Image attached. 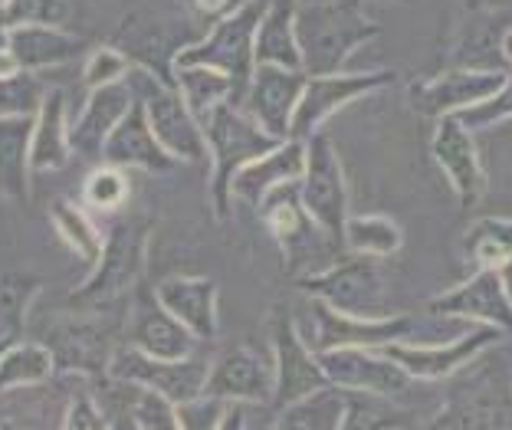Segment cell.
Listing matches in <instances>:
<instances>
[{"mask_svg":"<svg viewBox=\"0 0 512 430\" xmlns=\"http://www.w3.org/2000/svg\"><path fill=\"white\" fill-rule=\"evenodd\" d=\"M302 171H306V142H296V138H286L279 142L273 151H266L263 158L250 161L237 178H234V201H243L250 207H260V201L279 184L299 181Z\"/></svg>","mask_w":512,"mask_h":430,"instance_id":"25","label":"cell"},{"mask_svg":"<svg viewBox=\"0 0 512 430\" xmlns=\"http://www.w3.org/2000/svg\"><path fill=\"white\" fill-rule=\"evenodd\" d=\"M63 430H112V424L96 394L79 391L73 394V401H69V408L63 414Z\"/></svg>","mask_w":512,"mask_h":430,"instance_id":"43","label":"cell"},{"mask_svg":"<svg viewBox=\"0 0 512 430\" xmlns=\"http://www.w3.org/2000/svg\"><path fill=\"white\" fill-rule=\"evenodd\" d=\"M499 335L503 332L493 329V325L473 322V329L460 332L453 342H391L378 348V352L394 358L414 381H440L476 362L486 348L499 342Z\"/></svg>","mask_w":512,"mask_h":430,"instance_id":"11","label":"cell"},{"mask_svg":"<svg viewBox=\"0 0 512 430\" xmlns=\"http://www.w3.org/2000/svg\"><path fill=\"white\" fill-rule=\"evenodd\" d=\"M503 53L512 60V33H506V40H503Z\"/></svg>","mask_w":512,"mask_h":430,"instance_id":"49","label":"cell"},{"mask_svg":"<svg viewBox=\"0 0 512 430\" xmlns=\"http://www.w3.org/2000/svg\"><path fill=\"white\" fill-rule=\"evenodd\" d=\"M43 345L50 348L56 371L66 375H86L102 378L109 375V365L115 358V325L109 319H99L96 312H79L53 322L43 335Z\"/></svg>","mask_w":512,"mask_h":430,"instance_id":"9","label":"cell"},{"mask_svg":"<svg viewBox=\"0 0 512 430\" xmlns=\"http://www.w3.org/2000/svg\"><path fill=\"white\" fill-rule=\"evenodd\" d=\"M128 201V178L122 168L102 165L86 178L83 184V204L96 214H115Z\"/></svg>","mask_w":512,"mask_h":430,"instance_id":"39","label":"cell"},{"mask_svg":"<svg viewBox=\"0 0 512 430\" xmlns=\"http://www.w3.org/2000/svg\"><path fill=\"white\" fill-rule=\"evenodd\" d=\"M339 430H417V417L398 408L384 394L345 391V414Z\"/></svg>","mask_w":512,"mask_h":430,"instance_id":"30","label":"cell"},{"mask_svg":"<svg viewBox=\"0 0 512 430\" xmlns=\"http://www.w3.org/2000/svg\"><path fill=\"white\" fill-rule=\"evenodd\" d=\"M165 306L197 342L217 339V283L207 276H168L155 289Z\"/></svg>","mask_w":512,"mask_h":430,"instance_id":"24","label":"cell"},{"mask_svg":"<svg viewBox=\"0 0 512 430\" xmlns=\"http://www.w3.org/2000/svg\"><path fill=\"white\" fill-rule=\"evenodd\" d=\"M125 417L135 424V430H181L178 404L168 401L165 394L132 385V398L125 404Z\"/></svg>","mask_w":512,"mask_h":430,"instance_id":"38","label":"cell"},{"mask_svg":"<svg viewBox=\"0 0 512 430\" xmlns=\"http://www.w3.org/2000/svg\"><path fill=\"white\" fill-rule=\"evenodd\" d=\"M7 348H10V345H0V355H4V352H7Z\"/></svg>","mask_w":512,"mask_h":430,"instance_id":"51","label":"cell"},{"mask_svg":"<svg viewBox=\"0 0 512 430\" xmlns=\"http://www.w3.org/2000/svg\"><path fill=\"white\" fill-rule=\"evenodd\" d=\"M299 194L309 217L335 247H345L348 224V188L339 151L329 142V135L316 132L306 142V171L299 178Z\"/></svg>","mask_w":512,"mask_h":430,"instance_id":"7","label":"cell"},{"mask_svg":"<svg viewBox=\"0 0 512 430\" xmlns=\"http://www.w3.org/2000/svg\"><path fill=\"white\" fill-rule=\"evenodd\" d=\"M102 161L112 168H142V171H171L178 161H174L161 142L151 132V122H148V112H145V102L135 96V106L128 109L125 119L115 125V132L109 135L106 148H102Z\"/></svg>","mask_w":512,"mask_h":430,"instance_id":"23","label":"cell"},{"mask_svg":"<svg viewBox=\"0 0 512 430\" xmlns=\"http://www.w3.org/2000/svg\"><path fill=\"white\" fill-rule=\"evenodd\" d=\"M132 106H135V92L128 86V79L89 89L86 109L79 112V119L73 125H69V142H73L76 155H83V158L102 155V148H106L115 125L125 119Z\"/></svg>","mask_w":512,"mask_h":430,"instance_id":"21","label":"cell"},{"mask_svg":"<svg viewBox=\"0 0 512 430\" xmlns=\"http://www.w3.org/2000/svg\"><path fill=\"white\" fill-rule=\"evenodd\" d=\"M296 10L299 0H273L256 30V66L273 63L286 69H302V53L296 40Z\"/></svg>","mask_w":512,"mask_h":430,"instance_id":"29","label":"cell"},{"mask_svg":"<svg viewBox=\"0 0 512 430\" xmlns=\"http://www.w3.org/2000/svg\"><path fill=\"white\" fill-rule=\"evenodd\" d=\"M151 224L145 217H122L115 220L106 234L99 263L92 266L89 280L69 296V309L76 312H106L125 293H132L135 283L145 273Z\"/></svg>","mask_w":512,"mask_h":430,"instance_id":"4","label":"cell"},{"mask_svg":"<svg viewBox=\"0 0 512 430\" xmlns=\"http://www.w3.org/2000/svg\"><path fill=\"white\" fill-rule=\"evenodd\" d=\"M37 115L0 119V197L23 204L30 197V142Z\"/></svg>","mask_w":512,"mask_h":430,"instance_id":"28","label":"cell"},{"mask_svg":"<svg viewBox=\"0 0 512 430\" xmlns=\"http://www.w3.org/2000/svg\"><path fill=\"white\" fill-rule=\"evenodd\" d=\"M50 220H53L60 240L76 253L79 260H83L86 266L99 263L102 247H106V237H102L99 227L92 224L86 204H73V201H66V197H60V201L50 204Z\"/></svg>","mask_w":512,"mask_h":430,"instance_id":"31","label":"cell"},{"mask_svg":"<svg viewBox=\"0 0 512 430\" xmlns=\"http://www.w3.org/2000/svg\"><path fill=\"white\" fill-rule=\"evenodd\" d=\"M388 83H394V73H388V69H378V73H352V76H345V73L309 76L299 106H296V115H293L289 138L309 142V138L319 132V125L329 119L335 109H342L352 99L368 96V92H375Z\"/></svg>","mask_w":512,"mask_h":430,"instance_id":"14","label":"cell"},{"mask_svg":"<svg viewBox=\"0 0 512 430\" xmlns=\"http://www.w3.org/2000/svg\"><path fill=\"white\" fill-rule=\"evenodd\" d=\"M174 79H178V92L188 102V109L197 115V122H204L207 112L220 106V102H230V96H234L230 79L211 66H178Z\"/></svg>","mask_w":512,"mask_h":430,"instance_id":"34","label":"cell"},{"mask_svg":"<svg viewBox=\"0 0 512 430\" xmlns=\"http://www.w3.org/2000/svg\"><path fill=\"white\" fill-rule=\"evenodd\" d=\"M457 119L467 125L470 132L512 119V76H506V83H503V89L496 92V96H490V99L476 102V106H470V109L457 112Z\"/></svg>","mask_w":512,"mask_h":430,"instance_id":"41","label":"cell"},{"mask_svg":"<svg viewBox=\"0 0 512 430\" xmlns=\"http://www.w3.org/2000/svg\"><path fill=\"white\" fill-rule=\"evenodd\" d=\"M125 79L135 96L145 102L151 132H155L161 148H165L174 161H191V165L211 161L204 125L197 122V115L188 109V102H184L178 89L165 86L158 76H151L142 66H132V73Z\"/></svg>","mask_w":512,"mask_h":430,"instance_id":"6","label":"cell"},{"mask_svg":"<svg viewBox=\"0 0 512 430\" xmlns=\"http://www.w3.org/2000/svg\"><path fill=\"white\" fill-rule=\"evenodd\" d=\"M463 250L467 257L480 266H499L512 257V220L503 217H483L467 230V240H463Z\"/></svg>","mask_w":512,"mask_h":430,"instance_id":"37","label":"cell"},{"mask_svg":"<svg viewBox=\"0 0 512 430\" xmlns=\"http://www.w3.org/2000/svg\"><path fill=\"white\" fill-rule=\"evenodd\" d=\"M276 394V365L250 345L227 348L211 362L204 398L224 404H270Z\"/></svg>","mask_w":512,"mask_h":430,"instance_id":"15","label":"cell"},{"mask_svg":"<svg viewBox=\"0 0 512 430\" xmlns=\"http://www.w3.org/2000/svg\"><path fill=\"white\" fill-rule=\"evenodd\" d=\"M299 289L309 293L312 299H322L325 306H332L335 312H345V316H355V319L391 316L388 283H384L375 257L348 253L342 260H332L325 270L302 276Z\"/></svg>","mask_w":512,"mask_h":430,"instance_id":"5","label":"cell"},{"mask_svg":"<svg viewBox=\"0 0 512 430\" xmlns=\"http://www.w3.org/2000/svg\"><path fill=\"white\" fill-rule=\"evenodd\" d=\"M256 211H260L266 230L276 237L279 250H283V257L289 263V270H296L299 263H306V270L316 273V270H312V257H319V250H312V243L329 240V237L322 234L316 220L309 217L306 204H302L299 181H289V184H279V188H273L260 201Z\"/></svg>","mask_w":512,"mask_h":430,"instance_id":"13","label":"cell"},{"mask_svg":"<svg viewBox=\"0 0 512 430\" xmlns=\"http://www.w3.org/2000/svg\"><path fill=\"white\" fill-rule=\"evenodd\" d=\"M207 375H211V362H204V358L191 355L181 358V362H165V358H151L138 352L135 345H122L109 365V378L158 391L174 404H191L204 398Z\"/></svg>","mask_w":512,"mask_h":430,"instance_id":"10","label":"cell"},{"mask_svg":"<svg viewBox=\"0 0 512 430\" xmlns=\"http://www.w3.org/2000/svg\"><path fill=\"white\" fill-rule=\"evenodd\" d=\"M270 335H273V365H276V394H273L276 408L296 404L332 385L319 355L309 348L306 335L299 332L293 316L276 312L270 322Z\"/></svg>","mask_w":512,"mask_h":430,"instance_id":"12","label":"cell"},{"mask_svg":"<svg viewBox=\"0 0 512 430\" xmlns=\"http://www.w3.org/2000/svg\"><path fill=\"white\" fill-rule=\"evenodd\" d=\"M0 4H10V0H0Z\"/></svg>","mask_w":512,"mask_h":430,"instance_id":"53","label":"cell"},{"mask_svg":"<svg viewBox=\"0 0 512 430\" xmlns=\"http://www.w3.org/2000/svg\"><path fill=\"white\" fill-rule=\"evenodd\" d=\"M309 316L312 335H306V342L316 355L332 352V348H384L391 342H414L417 332H421V319L417 316L398 312V316L388 319H355L325 306L322 299L309 302Z\"/></svg>","mask_w":512,"mask_h":430,"instance_id":"8","label":"cell"},{"mask_svg":"<svg viewBox=\"0 0 512 430\" xmlns=\"http://www.w3.org/2000/svg\"><path fill=\"white\" fill-rule=\"evenodd\" d=\"M434 161L437 168L447 174L453 194L460 197V204L476 207L483 201L486 191V174L480 165V151H476L473 132L463 125L457 115H444L437 119V132H434Z\"/></svg>","mask_w":512,"mask_h":430,"instance_id":"19","label":"cell"},{"mask_svg":"<svg viewBox=\"0 0 512 430\" xmlns=\"http://www.w3.org/2000/svg\"><path fill=\"white\" fill-rule=\"evenodd\" d=\"M191 7H194V14L201 17V20H224L227 14H234V0H191Z\"/></svg>","mask_w":512,"mask_h":430,"instance_id":"45","label":"cell"},{"mask_svg":"<svg viewBox=\"0 0 512 430\" xmlns=\"http://www.w3.org/2000/svg\"><path fill=\"white\" fill-rule=\"evenodd\" d=\"M319 362L332 385L342 391H368L394 398V394H404L414 381L394 358L378 352V348H332V352L319 355Z\"/></svg>","mask_w":512,"mask_h":430,"instance_id":"18","label":"cell"},{"mask_svg":"<svg viewBox=\"0 0 512 430\" xmlns=\"http://www.w3.org/2000/svg\"><path fill=\"white\" fill-rule=\"evenodd\" d=\"M306 79H309L306 69H286L273 63L256 66L250 92L243 99V112L260 129H266L279 142H286L289 129H293V115L302 99V89H306Z\"/></svg>","mask_w":512,"mask_h":430,"instance_id":"16","label":"cell"},{"mask_svg":"<svg viewBox=\"0 0 512 430\" xmlns=\"http://www.w3.org/2000/svg\"><path fill=\"white\" fill-rule=\"evenodd\" d=\"M69 155H73V142H69L66 92L53 86V89H46L40 112H37V125H33L30 168H33V174L60 171V168H66Z\"/></svg>","mask_w":512,"mask_h":430,"instance_id":"27","label":"cell"},{"mask_svg":"<svg viewBox=\"0 0 512 430\" xmlns=\"http://www.w3.org/2000/svg\"><path fill=\"white\" fill-rule=\"evenodd\" d=\"M40 293V280L27 273L0 276V345H17L27 322V306Z\"/></svg>","mask_w":512,"mask_h":430,"instance_id":"36","label":"cell"},{"mask_svg":"<svg viewBox=\"0 0 512 430\" xmlns=\"http://www.w3.org/2000/svg\"><path fill=\"white\" fill-rule=\"evenodd\" d=\"M378 23L362 14L355 0L339 4H299L296 40L302 53V69L309 76H332L345 66L355 46L378 37Z\"/></svg>","mask_w":512,"mask_h":430,"instance_id":"1","label":"cell"},{"mask_svg":"<svg viewBox=\"0 0 512 430\" xmlns=\"http://www.w3.org/2000/svg\"><path fill=\"white\" fill-rule=\"evenodd\" d=\"M273 0H247L243 7H237L234 14H227L224 20H217L211 33L201 40L181 50L174 56V69L178 66H211L220 69L230 86H234V96H230V106L243 109V99H247L253 73H256V30H260L263 14L270 10Z\"/></svg>","mask_w":512,"mask_h":430,"instance_id":"2","label":"cell"},{"mask_svg":"<svg viewBox=\"0 0 512 430\" xmlns=\"http://www.w3.org/2000/svg\"><path fill=\"white\" fill-rule=\"evenodd\" d=\"M128 73H132V60H128L125 53L99 46L83 69V83H86V89H99V86L119 83V79H125Z\"/></svg>","mask_w":512,"mask_h":430,"instance_id":"42","label":"cell"},{"mask_svg":"<svg viewBox=\"0 0 512 430\" xmlns=\"http://www.w3.org/2000/svg\"><path fill=\"white\" fill-rule=\"evenodd\" d=\"M112 430H135V424H132V421H128V417H125L122 424H112Z\"/></svg>","mask_w":512,"mask_h":430,"instance_id":"50","label":"cell"},{"mask_svg":"<svg viewBox=\"0 0 512 430\" xmlns=\"http://www.w3.org/2000/svg\"><path fill=\"white\" fill-rule=\"evenodd\" d=\"M204 135H207V148H211V201H214V214L220 220L230 217V207H234V178L250 165V161L263 158L266 151H273L279 145V138H273L266 129H260L247 112L240 106H230V102H220L211 112H207Z\"/></svg>","mask_w":512,"mask_h":430,"instance_id":"3","label":"cell"},{"mask_svg":"<svg viewBox=\"0 0 512 430\" xmlns=\"http://www.w3.org/2000/svg\"><path fill=\"white\" fill-rule=\"evenodd\" d=\"M430 316L463 319L476 325H493L503 335H512V299L506 293L503 280H499L496 266H483L476 270L467 283H460L450 293L430 299Z\"/></svg>","mask_w":512,"mask_h":430,"instance_id":"17","label":"cell"},{"mask_svg":"<svg viewBox=\"0 0 512 430\" xmlns=\"http://www.w3.org/2000/svg\"><path fill=\"white\" fill-rule=\"evenodd\" d=\"M496 273H499V280H503L506 293H509V299H512V257H509L506 263H499V266H496Z\"/></svg>","mask_w":512,"mask_h":430,"instance_id":"48","label":"cell"},{"mask_svg":"<svg viewBox=\"0 0 512 430\" xmlns=\"http://www.w3.org/2000/svg\"><path fill=\"white\" fill-rule=\"evenodd\" d=\"M56 375V362L43 342H17L0 355V394L20 388H40Z\"/></svg>","mask_w":512,"mask_h":430,"instance_id":"33","label":"cell"},{"mask_svg":"<svg viewBox=\"0 0 512 430\" xmlns=\"http://www.w3.org/2000/svg\"><path fill=\"white\" fill-rule=\"evenodd\" d=\"M342 414H345V391L329 385L296 404L279 408L273 430H339Z\"/></svg>","mask_w":512,"mask_h":430,"instance_id":"32","label":"cell"},{"mask_svg":"<svg viewBox=\"0 0 512 430\" xmlns=\"http://www.w3.org/2000/svg\"><path fill=\"white\" fill-rule=\"evenodd\" d=\"M227 404L214 398H197L191 404H178L181 414V430H217L224 421Z\"/></svg>","mask_w":512,"mask_h":430,"instance_id":"44","label":"cell"},{"mask_svg":"<svg viewBox=\"0 0 512 430\" xmlns=\"http://www.w3.org/2000/svg\"><path fill=\"white\" fill-rule=\"evenodd\" d=\"M83 50H86V40L69 37L66 30L53 27V23H23V27H10V53H14L17 66L27 69V73H40V69L69 63Z\"/></svg>","mask_w":512,"mask_h":430,"instance_id":"26","label":"cell"},{"mask_svg":"<svg viewBox=\"0 0 512 430\" xmlns=\"http://www.w3.org/2000/svg\"><path fill=\"white\" fill-rule=\"evenodd\" d=\"M14 73H20V66L14 60V53H10V27L0 20V76H14Z\"/></svg>","mask_w":512,"mask_h":430,"instance_id":"46","label":"cell"},{"mask_svg":"<svg viewBox=\"0 0 512 430\" xmlns=\"http://www.w3.org/2000/svg\"><path fill=\"white\" fill-rule=\"evenodd\" d=\"M128 345H135L138 352H145L151 358H165V362H181V358L194 355L197 339L191 329L171 316L161 306L158 296H138L135 312H132V329H128Z\"/></svg>","mask_w":512,"mask_h":430,"instance_id":"22","label":"cell"},{"mask_svg":"<svg viewBox=\"0 0 512 430\" xmlns=\"http://www.w3.org/2000/svg\"><path fill=\"white\" fill-rule=\"evenodd\" d=\"M401 243V227L388 217H348L345 224V250L358 253V257H391V253L401 250Z\"/></svg>","mask_w":512,"mask_h":430,"instance_id":"35","label":"cell"},{"mask_svg":"<svg viewBox=\"0 0 512 430\" xmlns=\"http://www.w3.org/2000/svg\"><path fill=\"white\" fill-rule=\"evenodd\" d=\"M299 4H312V0H299Z\"/></svg>","mask_w":512,"mask_h":430,"instance_id":"52","label":"cell"},{"mask_svg":"<svg viewBox=\"0 0 512 430\" xmlns=\"http://www.w3.org/2000/svg\"><path fill=\"white\" fill-rule=\"evenodd\" d=\"M503 73H480V69H457V73L437 76L430 83H421L411 89V102L421 115L430 119H444V115H457L463 109L476 106V102L496 96L503 89Z\"/></svg>","mask_w":512,"mask_h":430,"instance_id":"20","label":"cell"},{"mask_svg":"<svg viewBox=\"0 0 512 430\" xmlns=\"http://www.w3.org/2000/svg\"><path fill=\"white\" fill-rule=\"evenodd\" d=\"M46 89L40 79L20 69L14 76H0V119L7 115H37Z\"/></svg>","mask_w":512,"mask_h":430,"instance_id":"40","label":"cell"},{"mask_svg":"<svg viewBox=\"0 0 512 430\" xmlns=\"http://www.w3.org/2000/svg\"><path fill=\"white\" fill-rule=\"evenodd\" d=\"M217 430H247V404H227L224 421Z\"/></svg>","mask_w":512,"mask_h":430,"instance_id":"47","label":"cell"}]
</instances>
